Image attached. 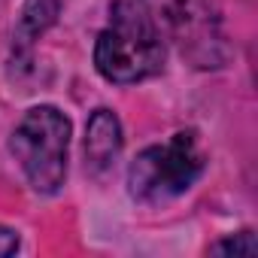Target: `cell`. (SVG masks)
<instances>
[{
    "label": "cell",
    "mask_w": 258,
    "mask_h": 258,
    "mask_svg": "<svg viewBox=\"0 0 258 258\" xmlns=\"http://www.w3.org/2000/svg\"><path fill=\"white\" fill-rule=\"evenodd\" d=\"M167 43L140 0H115L94 40V70L112 85H137L164 70Z\"/></svg>",
    "instance_id": "cell-1"
},
{
    "label": "cell",
    "mask_w": 258,
    "mask_h": 258,
    "mask_svg": "<svg viewBox=\"0 0 258 258\" xmlns=\"http://www.w3.org/2000/svg\"><path fill=\"white\" fill-rule=\"evenodd\" d=\"M167 46H176L201 70L222 67L228 61V43L222 19L210 0H140Z\"/></svg>",
    "instance_id": "cell-4"
},
{
    "label": "cell",
    "mask_w": 258,
    "mask_h": 258,
    "mask_svg": "<svg viewBox=\"0 0 258 258\" xmlns=\"http://www.w3.org/2000/svg\"><path fill=\"white\" fill-rule=\"evenodd\" d=\"M210 255H243V258H255L258 255V240L255 234L246 228V231H237V234H228L216 243L207 246Z\"/></svg>",
    "instance_id": "cell-7"
},
{
    "label": "cell",
    "mask_w": 258,
    "mask_h": 258,
    "mask_svg": "<svg viewBox=\"0 0 258 258\" xmlns=\"http://www.w3.org/2000/svg\"><path fill=\"white\" fill-rule=\"evenodd\" d=\"M121 146H124V134L118 115L106 106L94 109L85 124V164L94 173H103L121 155Z\"/></svg>",
    "instance_id": "cell-5"
},
{
    "label": "cell",
    "mask_w": 258,
    "mask_h": 258,
    "mask_svg": "<svg viewBox=\"0 0 258 258\" xmlns=\"http://www.w3.org/2000/svg\"><path fill=\"white\" fill-rule=\"evenodd\" d=\"M58 10H61L58 0H25L16 22V34H13V52L19 58H31L34 43L55 25Z\"/></svg>",
    "instance_id": "cell-6"
},
{
    "label": "cell",
    "mask_w": 258,
    "mask_h": 258,
    "mask_svg": "<svg viewBox=\"0 0 258 258\" xmlns=\"http://www.w3.org/2000/svg\"><path fill=\"white\" fill-rule=\"evenodd\" d=\"M13 252H19V231L0 225V258H7Z\"/></svg>",
    "instance_id": "cell-8"
},
{
    "label": "cell",
    "mask_w": 258,
    "mask_h": 258,
    "mask_svg": "<svg viewBox=\"0 0 258 258\" xmlns=\"http://www.w3.org/2000/svg\"><path fill=\"white\" fill-rule=\"evenodd\" d=\"M70 131H73L70 118L52 103L31 106L13 127L10 152L37 195L61 191L67 179Z\"/></svg>",
    "instance_id": "cell-3"
},
{
    "label": "cell",
    "mask_w": 258,
    "mask_h": 258,
    "mask_svg": "<svg viewBox=\"0 0 258 258\" xmlns=\"http://www.w3.org/2000/svg\"><path fill=\"white\" fill-rule=\"evenodd\" d=\"M207 170V149L198 131H176L146 146L127 167V191L137 204H167L185 195Z\"/></svg>",
    "instance_id": "cell-2"
}]
</instances>
